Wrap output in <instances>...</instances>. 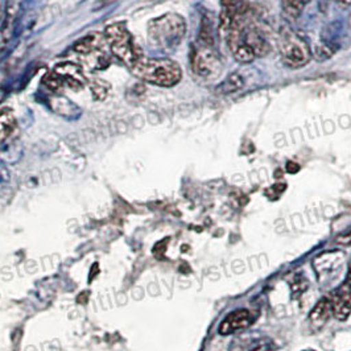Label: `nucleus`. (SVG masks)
Returning a JSON list of instances; mask_svg holds the SVG:
<instances>
[{"label": "nucleus", "instance_id": "20e7f679", "mask_svg": "<svg viewBox=\"0 0 351 351\" xmlns=\"http://www.w3.org/2000/svg\"><path fill=\"white\" fill-rule=\"evenodd\" d=\"M73 51L90 71H104L111 62L105 35L101 34H93L81 38L74 45Z\"/></svg>", "mask_w": 351, "mask_h": 351}, {"label": "nucleus", "instance_id": "9b49d317", "mask_svg": "<svg viewBox=\"0 0 351 351\" xmlns=\"http://www.w3.org/2000/svg\"><path fill=\"white\" fill-rule=\"evenodd\" d=\"M330 315H333L332 301L328 298L319 300L309 315V322L313 328H321L326 324Z\"/></svg>", "mask_w": 351, "mask_h": 351}, {"label": "nucleus", "instance_id": "a211bd4d", "mask_svg": "<svg viewBox=\"0 0 351 351\" xmlns=\"http://www.w3.org/2000/svg\"><path fill=\"white\" fill-rule=\"evenodd\" d=\"M337 243H341L343 246H351V231L345 232L337 238Z\"/></svg>", "mask_w": 351, "mask_h": 351}, {"label": "nucleus", "instance_id": "4be33fe9", "mask_svg": "<svg viewBox=\"0 0 351 351\" xmlns=\"http://www.w3.org/2000/svg\"><path fill=\"white\" fill-rule=\"evenodd\" d=\"M349 275H351V261H350V265H349Z\"/></svg>", "mask_w": 351, "mask_h": 351}, {"label": "nucleus", "instance_id": "aec40b11", "mask_svg": "<svg viewBox=\"0 0 351 351\" xmlns=\"http://www.w3.org/2000/svg\"><path fill=\"white\" fill-rule=\"evenodd\" d=\"M328 4H329V0H319V4H318V7L321 8V11H326V8H328Z\"/></svg>", "mask_w": 351, "mask_h": 351}, {"label": "nucleus", "instance_id": "9d476101", "mask_svg": "<svg viewBox=\"0 0 351 351\" xmlns=\"http://www.w3.org/2000/svg\"><path fill=\"white\" fill-rule=\"evenodd\" d=\"M254 322V317L247 309H237L231 312L219 325V334L222 335H230L237 333L239 330L247 329Z\"/></svg>", "mask_w": 351, "mask_h": 351}, {"label": "nucleus", "instance_id": "f8f14e48", "mask_svg": "<svg viewBox=\"0 0 351 351\" xmlns=\"http://www.w3.org/2000/svg\"><path fill=\"white\" fill-rule=\"evenodd\" d=\"M263 349L262 342L256 338L239 337L231 343L230 351H262Z\"/></svg>", "mask_w": 351, "mask_h": 351}, {"label": "nucleus", "instance_id": "39448f33", "mask_svg": "<svg viewBox=\"0 0 351 351\" xmlns=\"http://www.w3.org/2000/svg\"><path fill=\"white\" fill-rule=\"evenodd\" d=\"M43 84L51 91H60L64 88L80 91L86 86L88 80L81 65L71 61H65L58 64L54 68V71L48 73L44 77Z\"/></svg>", "mask_w": 351, "mask_h": 351}, {"label": "nucleus", "instance_id": "f3484780", "mask_svg": "<svg viewBox=\"0 0 351 351\" xmlns=\"http://www.w3.org/2000/svg\"><path fill=\"white\" fill-rule=\"evenodd\" d=\"M285 189H287V185H285V184L278 182V184H275L274 186H271L269 189L265 191V195H267L269 199L275 201V199H278V198L280 197L281 194L284 193Z\"/></svg>", "mask_w": 351, "mask_h": 351}, {"label": "nucleus", "instance_id": "0eeeda50", "mask_svg": "<svg viewBox=\"0 0 351 351\" xmlns=\"http://www.w3.org/2000/svg\"><path fill=\"white\" fill-rule=\"evenodd\" d=\"M192 71L202 80H215L222 73V62L218 54L213 52L209 45L202 44L192 56Z\"/></svg>", "mask_w": 351, "mask_h": 351}, {"label": "nucleus", "instance_id": "6e6552de", "mask_svg": "<svg viewBox=\"0 0 351 351\" xmlns=\"http://www.w3.org/2000/svg\"><path fill=\"white\" fill-rule=\"evenodd\" d=\"M221 28L228 32L235 24L247 18L250 11L248 0H221Z\"/></svg>", "mask_w": 351, "mask_h": 351}, {"label": "nucleus", "instance_id": "dca6fc26", "mask_svg": "<svg viewBox=\"0 0 351 351\" xmlns=\"http://www.w3.org/2000/svg\"><path fill=\"white\" fill-rule=\"evenodd\" d=\"M91 90H93V94L97 99H105L110 91V86L105 81H101V80H95L93 84H91Z\"/></svg>", "mask_w": 351, "mask_h": 351}, {"label": "nucleus", "instance_id": "f257e3e1", "mask_svg": "<svg viewBox=\"0 0 351 351\" xmlns=\"http://www.w3.org/2000/svg\"><path fill=\"white\" fill-rule=\"evenodd\" d=\"M139 80L161 88H172L182 78L181 66L168 58H144L131 68Z\"/></svg>", "mask_w": 351, "mask_h": 351}, {"label": "nucleus", "instance_id": "1a4fd4ad", "mask_svg": "<svg viewBox=\"0 0 351 351\" xmlns=\"http://www.w3.org/2000/svg\"><path fill=\"white\" fill-rule=\"evenodd\" d=\"M333 315L337 319L345 321L351 313V275L348 274L346 280L334 292L330 299Z\"/></svg>", "mask_w": 351, "mask_h": 351}, {"label": "nucleus", "instance_id": "f03ea898", "mask_svg": "<svg viewBox=\"0 0 351 351\" xmlns=\"http://www.w3.org/2000/svg\"><path fill=\"white\" fill-rule=\"evenodd\" d=\"M186 35V23L177 14H165L148 24L149 41L161 51H172Z\"/></svg>", "mask_w": 351, "mask_h": 351}, {"label": "nucleus", "instance_id": "2eb2a0df", "mask_svg": "<svg viewBox=\"0 0 351 351\" xmlns=\"http://www.w3.org/2000/svg\"><path fill=\"white\" fill-rule=\"evenodd\" d=\"M242 86H243V78L239 74H231L228 75L225 84L221 85V93L231 94L234 91H238Z\"/></svg>", "mask_w": 351, "mask_h": 351}, {"label": "nucleus", "instance_id": "6ab92c4d", "mask_svg": "<svg viewBox=\"0 0 351 351\" xmlns=\"http://www.w3.org/2000/svg\"><path fill=\"white\" fill-rule=\"evenodd\" d=\"M287 171H288L289 173H298L300 171V165L299 164H296L295 161H288V162H287Z\"/></svg>", "mask_w": 351, "mask_h": 351}, {"label": "nucleus", "instance_id": "4468645a", "mask_svg": "<svg viewBox=\"0 0 351 351\" xmlns=\"http://www.w3.org/2000/svg\"><path fill=\"white\" fill-rule=\"evenodd\" d=\"M309 1L311 0H281V7L288 18L298 19Z\"/></svg>", "mask_w": 351, "mask_h": 351}, {"label": "nucleus", "instance_id": "ddd939ff", "mask_svg": "<svg viewBox=\"0 0 351 351\" xmlns=\"http://www.w3.org/2000/svg\"><path fill=\"white\" fill-rule=\"evenodd\" d=\"M16 119L11 111L0 112V144L5 141L15 130Z\"/></svg>", "mask_w": 351, "mask_h": 351}, {"label": "nucleus", "instance_id": "7ed1b4c3", "mask_svg": "<svg viewBox=\"0 0 351 351\" xmlns=\"http://www.w3.org/2000/svg\"><path fill=\"white\" fill-rule=\"evenodd\" d=\"M104 35L110 52L130 69L143 57L141 49L135 44L134 37L124 23H114L108 25Z\"/></svg>", "mask_w": 351, "mask_h": 351}, {"label": "nucleus", "instance_id": "423d86ee", "mask_svg": "<svg viewBox=\"0 0 351 351\" xmlns=\"http://www.w3.org/2000/svg\"><path fill=\"white\" fill-rule=\"evenodd\" d=\"M281 60L291 69H300L309 64L312 52L306 40L299 34L288 32L281 38Z\"/></svg>", "mask_w": 351, "mask_h": 351}, {"label": "nucleus", "instance_id": "412c9836", "mask_svg": "<svg viewBox=\"0 0 351 351\" xmlns=\"http://www.w3.org/2000/svg\"><path fill=\"white\" fill-rule=\"evenodd\" d=\"M338 4L342 7H349L351 5V0H338Z\"/></svg>", "mask_w": 351, "mask_h": 351}]
</instances>
